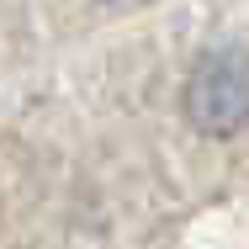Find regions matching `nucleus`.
I'll use <instances>...</instances> for the list:
<instances>
[{"instance_id":"f257e3e1","label":"nucleus","mask_w":249,"mask_h":249,"mask_svg":"<svg viewBox=\"0 0 249 249\" xmlns=\"http://www.w3.org/2000/svg\"><path fill=\"white\" fill-rule=\"evenodd\" d=\"M186 117L196 122L201 133L228 138L249 122V53L223 43L207 48L186 80Z\"/></svg>"}]
</instances>
